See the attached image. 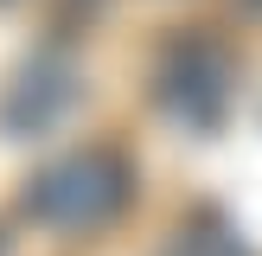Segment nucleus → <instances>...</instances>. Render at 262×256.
I'll use <instances>...</instances> for the list:
<instances>
[{"mask_svg":"<svg viewBox=\"0 0 262 256\" xmlns=\"http://www.w3.org/2000/svg\"><path fill=\"white\" fill-rule=\"evenodd\" d=\"M135 199V166L115 147H77L38 166L19 192V211L45 230H102Z\"/></svg>","mask_w":262,"mask_h":256,"instance_id":"obj_1","label":"nucleus"},{"mask_svg":"<svg viewBox=\"0 0 262 256\" xmlns=\"http://www.w3.org/2000/svg\"><path fill=\"white\" fill-rule=\"evenodd\" d=\"M243 7H250V13H262V0H243Z\"/></svg>","mask_w":262,"mask_h":256,"instance_id":"obj_5","label":"nucleus"},{"mask_svg":"<svg viewBox=\"0 0 262 256\" xmlns=\"http://www.w3.org/2000/svg\"><path fill=\"white\" fill-rule=\"evenodd\" d=\"M0 256H7V230H0Z\"/></svg>","mask_w":262,"mask_h":256,"instance_id":"obj_6","label":"nucleus"},{"mask_svg":"<svg viewBox=\"0 0 262 256\" xmlns=\"http://www.w3.org/2000/svg\"><path fill=\"white\" fill-rule=\"evenodd\" d=\"M0 7H7V0H0Z\"/></svg>","mask_w":262,"mask_h":256,"instance_id":"obj_7","label":"nucleus"},{"mask_svg":"<svg viewBox=\"0 0 262 256\" xmlns=\"http://www.w3.org/2000/svg\"><path fill=\"white\" fill-rule=\"evenodd\" d=\"M230 83H237V58L205 26L179 32L154 64V96L179 128H217L230 109Z\"/></svg>","mask_w":262,"mask_h":256,"instance_id":"obj_2","label":"nucleus"},{"mask_svg":"<svg viewBox=\"0 0 262 256\" xmlns=\"http://www.w3.org/2000/svg\"><path fill=\"white\" fill-rule=\"evenodd\" d=\"M77 96V64L64 58V51H32V58L13 71L7 96H0V128H7L13 141L38 135V128H51L64 109H71Z\"/></svg>","mask_w":262,"mask_h":256,"instance_id":"obj_3","label":"nucleus"},{"mask_svg":"<svg viewBox=\"0 0 262 256\" xmlns=\"http://www.w3.org/2000/svg\"><path fill=\"white\" fill-rule=\"evenodd\" d=\"M160 256H250V243H243V230L230 224V218H217V211H192L186 224L166 237Z\"/></svg>","mask_w":262,"mask_h":256,"instance_id":"obj_4","label":"nucleus"}]
</instances>
